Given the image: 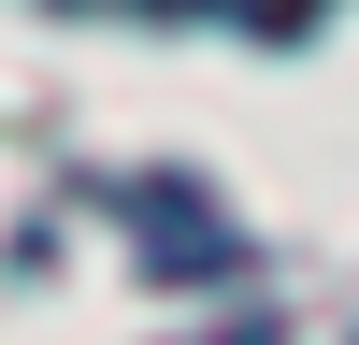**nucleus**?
Instances as JSON below:
<instances>
[{
  "label": "nucleus",
  "instance_id": "obj_1",
  "mask_svg": "<svg viewBox=\"0 0 359 345\" xmlns=\"http://www.w3.org/2000/svg\"><path fill=\"white\" fill-rule=\"evenodd\" d=\"M230 15H245L259 43H287V29H316V15H331V0H230Z\"/></svg>",
  "mask_w": 359,
  "mask_h": 345
},
{
  "label": "nucleus",
  "instance_id": "obj_2",
  "mask_svg": "<svg viewBox=\"0 0 359 345\" xmlns=\"http://www.w3.org/2000/svg\"><path fill=\"white\" fill-rule=\"evenodd\" d=\"M144 15H187V0H144Z\"/></svg>",
  "mask_w": 359,
  "mask_h": 345
},
{
  "label": "nucleus",
  "instance_id": "obj_3",
  "mask_svg": "<svg viewBox=\"0 0 359 345\" xmlns=\"http://www.w3.org/2000/svg\"><path fill=\"white\" fill-rule=\"evenodd\" d=\"M216 345H259V331H216Z\"/></svg>",
  "mask_w": 359,
  "mask_h": 345
}]
</instances>
